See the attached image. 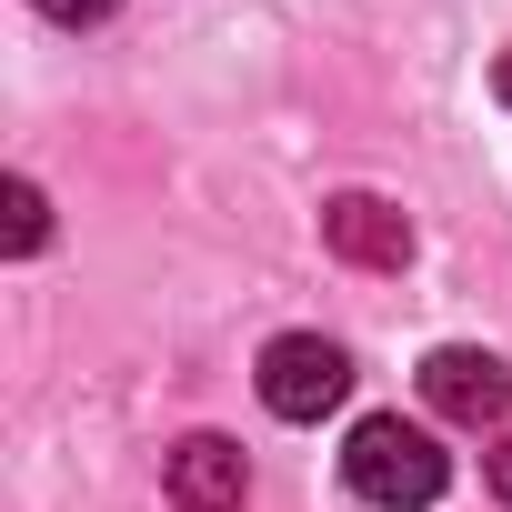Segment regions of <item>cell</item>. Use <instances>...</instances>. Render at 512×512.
<instances>
[{"instance_id":"obj_3","label":"cell","mask_w":512,"mask_h":512,"mask_svg":"<svg viewBox=\"0 0 512 512\" xmlns=\"http://www.w3.org/2000/svg\"><path fill=\"white\" fill-rule=\"evenodd\" d=\"M422 402L442 412V422H502L512 412V372L492 362V352H472V342H442L432 362H422Z\"/></svg>"},{"instance_id":"obj_9","label":"cell","mask_w":512,"mask_h":512,"mask_svg":"<svg viewBox=\"0 0 512 512\" xmlns=\"http://www.w3.org/2000/svg\"><path fill=\"white\" fill-rule=\"evenodd\" d=\"M492 91H502V111H512V51H502V61H492Z\"/></svg>"},{"instance_id":"obj_7","label":"cell","mask_w":512,"mask_h":512,"mask_svg":"<svg viewBox=\"0 0 512 512\" xmlns=\"http://www.w3.org/2000/svg\"><path fill=\"white\" fill-rule=\"evenodd\" d=\"M31 11H41V21H61V31H81V21H111L121 0H31Z\"/></svg>"},{"instance_id":"obj_6","label":"cell","mask_w":512,"mask_h":512,"mask_svg":"<svg viewBox=\"0 0 512 512\" xmlns=\"http://www.w3.org/2000/svg\"><path fill=\"white\" fill-rule=\"evenodd\" d=\"M51 241V201L41 181H0V251H41Z\"/></svg>"},{"instance_id":"obj_4","label":"cell","mask_w":512,"mask_h":512,"mask_svg":"<svg viewBox=\"0 0 512 512\" xmlns=\"http://www.w3.org/2000/svg\"><path fill=\"white\" fill-rule=\"evenodd\" d=\"M322 241L342 251L352 272H402V262H412V221H402L382 191H342V201H322Z\"/></svg>"},{"instance_id":"obj_5","label":"cell","mask_w":512,"mask_h":512,"mask_svg":"<svg viewBox=\"0 0 512 512\" xmlns=\"http://www.w3.org/2000/svg\"><path fill=\"white\" fill-rule=\"evenodd\" d=\"M241 442H221V432H191L181 452H171V512H241Z\"/></svg>"},{"instance_id":"obj_1","label":"cell","mask_w":512,"mask_h":512,"mask_svg":"<svg viewBox=\"0 0 512 512\" xmlns=\"http://www.w3.org/2000/svg\"><path fill=\"white\" fill-rule=\"evenodd\" d=\"M342 482H352L362 502H382V512H422V502H442L452 452H442L422 422L372 412V422H352V442H342Z\"/></svg>"},{"instance_id":"obj_2","label":"cell","mask_w":512,"mask_h":512,"mask_svg":"<svg viewBox=\"0 0 512 512\" xmlns=\"http://www.w3.org/2000/svg\"><path fill=\"white\" fill-rule=\"evenodd\" d=\"M342 392H352V352H342V342H322V332H282V342L262 352V402H272L282 422H322Z\"/></svg>"},{"instance_id":"obj_8","label":"cell","mask_w":512,"mask_h":512,"mask_svg":"<svg viewBox=\"0 0 512 512\" xmlns=\"http://www.w3.org/2000/svg\"><path fill=\"white\" fill-rule=\"evenodd\" d=\"M482 472H492V492H502V512H512V432L492 442V462H482Z\"/></svg>"}]
</instances>
